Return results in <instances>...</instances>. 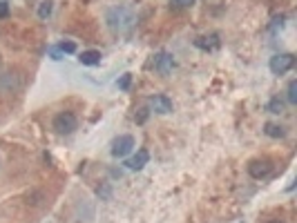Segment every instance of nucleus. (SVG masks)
<instances>
[{"label":"nucleus","mask_w":297,"mask_h":223,"mask_svg":"<svg viewBox=\"0 0 297 223\" xmlns=\"http://www.w3.org/2000/svg\"><path fill=\"white\" fill-rule=\"evenodd\" d=\"M130 83H132V74H123L121 78L117 80L119 90H130Z\"/></svg>","instance_id":"2eb2a0df"},{"label":"nucleus","mask_w":297,"mask_h":223,"mask_svg":"<svg viewBox=\"0 0 297 223\" xmlns=\"http://www.w3.org/2000/svg\"><path fill=\"white\" fill-rule=\"evenodd\" d=\"M59 52L60 54H76V43H74V40H60Z\"/></svg>","instance_id":"f8f14e48"},{"label":"nucleus","mask_w":297,"mask_h":223,"mask_svg":"<svg viewBox=\"0 0 297 223\" xmlns=\"http://www.w3.org/2000/svg\"><path fill=\"white\" fill-rule=\"evenodd\" d=\"M148 161H150V152L148 149H137V154H132L130 156V159H127V167H130V170H134V172H139V170H143L145 165H148Z\"/></svg>","instance_id":"0eeeda50"},{"label":"nucleus","mask_w":297,"mask_h":223,"mask_svg":"<svg viewBox=\"0 0 297 223\" xmlns=\"http://www.w3.org/2000/svg\"><path fill=\"white\" fill-rule=\"evenodd\" d=\"M264 132L271 138H284L286 136V128H284V125H277V123H266Z\"/></svg>","instance_id":"9d476101"},{"label":"nucleus","mask_w":297,"mask_h":223,"mask_svg":"<svg viewBox=\"0 0 297 223\" xmlns=\"http://www.w3.org/2000/svg\"><path fill=\"white\" fill-rule=\"evenodd\" d=\"M286 98H288V103H293V105L297 103V80H291V83H288Z\"/></svg>","instance_id":"ddd939ff"},{"label":"nucleus","mask_w":297,"mask_h":223,"mask_svg":"<svg viewBox=\"0 0 297 223\" xmlns=\"http://www.w3.org/2000/svg\"><path fill=\"white\" fill-rule=\"evenodd\" d=\"M150 105H152V110L157 112V114H170V112H172V101H170L165 94H154L152 98H150Z\"/></svg>","instance_id":"6e6552de"},{"label":"nucleus","mask_w":297,"mask_h":223,"mask_svg":"<svg viewBox=\"0 0 297 223\" xmlns=\"http://www.w3.org/2000/svg\"><path fill=\"white\" fill-rule=\"evenodd\" d=\"M273 172V161L271 159H253L248 163V174L253 179H266Z\"/></svg>","instance_id":"39448f33"},{"label":"nucleus","mask_w":297,"mask_h":223,"mask_svg":"<svg viewBox=\"0 0 297 223\" xmlns=\"http://www.w3.org/2000/svg\"><path fill=\"white\" fill-rule=\"evenodd\" d=\"M54 11V0H42L40 5H38V18L40 20H47L49 16H52Z\"/></svg>","instance_id":"9b49d317"},{"label":"nucleus","mask_w":297,"mask_h":223,"mask_svg":"<svg viewBox=\"0 0 297 223\" xmlns=\"http://www.w3.org/2000/svg\"><path fill=\"white\" fill-rule=\"evenodd\" d=\"M148 114H150V110L148 107H141V110L134 114V121L137 123H145V118H148Z\"/></svg>","instance_id":"f3484780"},{"label":"nucleus","mask_w":297,"mask_h":223,"mask_svg":"<svg viewBox=\"0 0 297 223\" xmlns=\"http://www.w3.org/2000/svg\"><path fill=\"white\" fill-rule=\"evenodd\" d=\"M266 110L271 112V114H281V112H284V103H281L279 98H273V101L266 105Z\"/></svg>","instance_id":"4468645a"},{"label":"nucleus","mask_w":297,"mask_h":223,"mask_svg":"<svg viewBox=\"0 0 297 223\" xmlns=\"http://www.w3.org/2000/svg\"><path fill=\"white\" fill-rule=\"evenodd\" d=\"M134 20H137V16H134L132 7H127V5H117L107 11V25L114 32H127L134 25Z\"/></svg>","instance_id":"f257e3e1"},{"label":"nucleus","mask_w":297,"mask_h":223,"mask_svg":"<svg viewBox=\"0 0 297 223\" xmlns=\"http://www.w3.org/2000/svg\"><path fill=\"white\" fill-rule=\"evenodd\" d=\"M132 149H134V136H130V134H121V136L112 141V156H117V159L127 156Z\"/></svg>","instance_id":"20e7f679"},{"label":"nucleus","mask_w":297,"mask_h":223,"mask_svg":"<svg viewBox=\"0 0 297 223\" xmlns=\"http://www.w3.org/2000/svg\"><path fill=\"white\" fill-rule=\"evenodd\" d=\"M9 14V5L7 2H0V18H5Z\"/></svg>","instance_id":"6ab92c4d"},{"label":"nucleus","mask_w":297,"mask_h":223,"mask_svg":"<svg viewBox=\"0 0 297 223\" xmlns=\"http://www.w3.org/2000/svg\"><path fill=\"white\" fill-rule=\"evenodd\" d=\"M101 52L99 49H85V52L79 54V63L85 65V67H96V65H101Z\"/></svg>","instance_id":"1a4fd4ad"},{"label":"nucleus","mask_w":297,"mask_h":223,"mask_svg":"<svg viewBox=\"0 0 297 223\" xmlns=\"http://www.w3.org/2000/svg\"><path fill=\"white\" fill-rule=\"evenodd\" d=\"M195 2L197 0H172V5H175L177 9H190Z\"/></svg>","instance_id":"dca6fc26"},{"label":"nucleus","mask_w":297,"mask_h":223,"mask_svg":"<svg viewBox=\"0 0 297 223\" xmlns=\"http://www.w3.org/2000/svg\"><path fill=\"white\" fill-rule=\"evenodd\" d=\"M54 130L59 134H72L76 128H79V118H76V114L74 112H69V110H65V112H59L56 116H54Z\"/></svg>","instance_id":"f03ea898"},{"label":"nucleus","mask_w":297,"mask_h":223,"mask_svg":"<svg viewBox=\"0 0 297 223\" xmlns=\"http://www.w3.org/2000/svg\"><path fill=\"white\" fill-rule=\"evenodd\" d=\"M266 223H284V221H279V219H273V221H266Z\"/></svg>","instance_id":"aec40b11"},{"label":"nucleus","mask_w":297,"mask_h":223,"mask_svg":"<svg viewBox=\"0 0 297 223\" xmlns=\"http://www.w3.org/2000/svg\"><path fill=\"white\" fill-rule=\"evenodd\" d=\"M172 67H175V58H172V54H168V52L157 54V58H154V69H157L159 74H163V76L170 74Z\"/></svg>","instance_id":"423d86ee"},{"label":"nucleus","mask_w":297,"mask_h":223,"mask_svg":"<svg viewBox=\"0 0 297 223\" xmlns=\"http://www.w3.org/2000/svg\"><path fill=\"white\" fill-rule=\"evenodd\" d=\"M293 65H295V56L288 52L284 54H275L271 60H268V67H271V72L275 76H281V74H286V72H291Z\"/></svg>","instance_id":"7ed1b4c3"},{"label":"nucleus","mask_w":297,"mask_h":223,"mask_svg":"<svg viewBox=\"0 0 297 223\" xmlns=\"http://www.w3.org/2000/svg\"><path fill=\"white\" fill-rule=\"evenodd\" d=\"M49 56H52L54 60H60V58H63V54L59 52V47H49Z\"/></svg>","instance_id":"a211bd4d"}]
</instances>
